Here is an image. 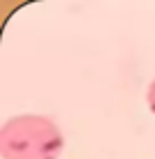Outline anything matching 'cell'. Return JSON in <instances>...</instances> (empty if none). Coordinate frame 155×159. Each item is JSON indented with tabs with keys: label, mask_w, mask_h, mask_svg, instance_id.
<instances>
[{
	"label": "cell",
	"mask_w": 155,
	"mask_h": 159,
	"mask_svg": "<svg viewBox=\"0 0 155 159\" xmlns=\"http://www.w3.org/2000/svg\"><path fill=\"white\" fill-rule=\"evenodd\" d=\"M64 148V136L53 120L43 116H16L0 129L2 159H57Z\"/></svg>",
	"instance_id": "1"
},
{
	"label": "cell",
	"mask_w": 155,
	"mask_h": 159,
	"mask_svg": "<svg viewBox=\"0 0 155 159\" xmlns=\"http://www.w3.org/2000/svg\"><path fill=\"white\" fill-rule=\"evenodd\" d=\"M146 100H148V107H151L153 114H155V80H153L151 86H148V96H146Z\"/></svg>",
	"instance_id": "2"
}]
</instances>
